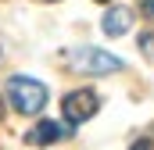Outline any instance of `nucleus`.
<instances>
[{"label":"nucleus","mask_w":154,"mask_h":150,"mask_svg":"<svg viewBox=\"0 0 154 150\" xmlns=\"http://www.w3.org/2000/svg\"><path fill=\"white\" fill-rule=\"evenodd\" d=\"M7 100L18 114H36L47 107V86L29 79V75H11L7 79Z\"/></svg>","instance_id":"1"},{"label":"nucleus","mask_w":154,"mask_h":150,"mask_svg":"<svg viewBox=\"0 0 154 150\" xmlns=\"http://www.w3.org/2000/svg\"><path fill=\"white\" fill-rule=\"evenodd\" d=\"M65 61L75 68V72H86V75H111L122 68V57L108 54V50H97V46H79V50H68Z\"/></svg>","instance_id":"2"},{"label":"nucleus","mask_w":154,"mask_h":150,"mask_svg":"<svg viewBox=\"0 0 154 150\" xmlns=\"http://www.w3.org/2000/svg\"><path fill=\"white\" fill-rule=\"evenodd\" d=\"M97 107H100V97H97L93 89H72V93L65 97V104H61V111H65V118H68L72 125L86 122V118H93Z\"/></svg>","instance_id":"3"},{"label":"nucleus","mask_w":154,"mask_h":150,"mask_svg":"<svg viewBox=\"0 0 154 150\" xmlns=\"http://www.w3.org/2000/svg\"><path fill=\"white\" fill-rule=\"evenodd\" d=\"M68 136V129L65 125H57V122H36V129L29 132V143H36V147H47V143H57V140H65Z\"/></svg>","instance_id":"4"},{"label":"nucleus","mask_w":154,"mask_h":150,"mask_svg":"<svg viewBox=\"0 0 154 150\" xmlns=\"http://www.w3.org/2000/svg\"><path fill=\"white\" fill-rule=\"evenodd\" d=\"M129 25H133V7H111L108 14H104V32L108 36H122V32H129Z\"/></svg>","instance_id":"5"},{"label":"nucleus","mask_w":154,"mask_h":150,"mask_svg":"<svg viewBox=\"0 0 154 150\" xmlns=\"http://www.w3.org/2000/svg\"><path fill=\"white\" fill-rule=\"evenodd\" d=\"M140 50H143V57L154 61V32H143V36H140Z\"/></svg>","instance_id":"6"},{"label":"nucleus","mask_w":154,"mask_h":150,"mask_svg":"<svg viewBox=\"0 0 154 150\" xmlns=\"http://www.w3.org/2000/svg\"><path fill=\"white\" fill-rule=\"evenodd\" d=\"M129 150H154V140H136Z\"/></svg>","instance_id":"7"},{"label":"nucleus","mask_w":154,"mask_h":150,"mask_svg":"<svg viewBox=\"0 0 154 150\" xmlns=\"http://www.w3.org/2000/svg\"><path fill=\"white\" fill-rule=\"evenodd\" d=\"M140 7H143V14H147V18H154V0H143Z\"/></svg>","instance_id":"8"},{"label":"nucleus","mask_w":154,"mask_h":150,"mask_svg":"<svg viewBox=\"0 0 154 150\" xmlns=\"http://www.w3.org/2000/svg\"><path fill=\"white\" fill-rule=\"evenodd\" d=\"M0 118H4V100H0Z\"/></svg>","instance_id":"9"}]
</instances>
